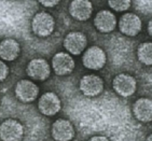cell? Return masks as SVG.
Returning <instances> with one entry per match:
<instances>
[{
	"label": "cell",
	"mask_w": 152,
	"mask_h": 141,
	"mask_svg": "<svg viewBox=\"0 0 152 141\" xmlns=\"http://www.w3.org/2000/svg\"><path fill=\"white\" fill-rule=\"evenodd\" d=\"M55 21L47 12H39L34 16L31 22L32 33L38 37H48L54 31Z\"/></svg>",
	"instance_id": "1"
},
{
	"label": "cell",
	"mask_w": 152,
	"mask_h": 141,
	"mask_svg": "<svg viewBox=\"0 0 152 141\" xmlns=\"http://www.w3.org/2000/svg\"><path fill=\"white\" fill-rule=\"evenodd\" d=\"M112 87L118 95L122 97H129L136 92L137 83L134 76L127 73H120L114 76Z\"/></svg>",
	"instance_id": "2"
},
{
	"label": "cell",
	"mask_w": 152,
	"mask_h": 141,
	"mask_svg": "<svg viewBox=\"0 0 152 141\" xmlns=\"http://www.w3.org/2000/svg\"><path fill=\"white\" fill-rule=\"evenodd\" d=\"M23 136L24 127L18 121L9 118L0 125V139L2 141H20Z\"/></svg>",
	"instance_id": "3"
},
{
	"label": "cell",
	"mask_w": 152,
	"mask_h": 141,
	"mask_svg": "<svg viewBox=\"0 0 152 141\" xmlns=\"http://www.w3.org/2000/svg\"><path fill=\"white\" fill-rule=\"evenodd\" d=\"M82 63L88 69L99 70L106 64V54L99 47H91L82 56Z\"/></svg>",
	"instance_id": "4"
},
{
	"label": "cell",
	"mask_w": 152,
	"mask_h": 141,
	"mask_svg": "<svg viewBox=\"0 0 152 141\" xmlns=\"http://www.w3.org/2000/svg\"><path fill=\"white\" fill-rule=\"evenodd\" d=\"M119 29L125 36L134 37L137 36L142 29V22L140 17L135 13H125L119 21Z\"/></svg>",
	"instance_id": "5"
},
{
	"label": "cell",
	"mask_w": 152,
	"mask_h": 141,
	"mask_svg": "<svg viewBox=\"0 0 152 141\" xmlns=\"http://www.w3.org/2000/svg\"><path fill=\"white\" fill-rule=\"evenodd\" d=\"M80 91L88 97H95L104 89V80L95 74H86L80 80Z\"/></svg>",
	"instance_id": "6"
},
{
	"label": "cell",
	"mask_w": 152,
	"mask_h": 141,
	"mask_svg": "<svg viewBox=\"0 0 152 141\" xmlns=\"http://www.w3.org/2000/svg\"><path fill=\"white\" fill-rule=\"evenodd\" d=\"M61 99L55 93L48 92L44 93L40 98L38 102V109L42 114L47 116H53L57 114L61 110Z\"/></svg>",
	"instance_id": "7"
},
{
	"label": "cell",
	"mask_w": 152,
	"mask_h": 141,
	"mask_svg": "<svg viewBox=\"0 0 152 141\" xmlns=\"http://www.w3.org/2000/svg\"><path fill=\"white\" fill-rule=\"evenodd\" d=\"M39 87L30 80H20L15 86V95L22 102H31L37 99Z\"/></svg>",
	"instance_id": "8"
},
{
	"label": "cell",
	"mask_w": 152,
	"mask_h": 141,
	"mask_svg": "<svg viewBox=\"0 0 152 141\" xmlns=\"http://www.w3.org/2000/svg\"><path fill=\"white\" fill-rule=\"evenodd\" d=\"M27 74L36 81H44L51 73V68L48 62L43 58H35L27 65Z\"/></svg>",
	"instance_id": "9"
},
{
	"label": "cell",
	"mask_w": 152,
	"mask_h": 141,
	"mask_svg": "<svg viewBox=\"0 0 152 141\" xmlns=\"http://www.w3.org/2000/svg\"><path fill=\"white\" fill-rule=\"evenodd\" d=\"M88 39L80 31H71L64 39L65 49L72 55H80L85 50Z\"/></svg>",
	"instance_id": "10"
},
{
	"label": "cell",
	"mask_w": 152,
	"mask_h": 141,
	"mask_svg": "<svg viewBox=\"0 0 152 141\" xmlns=\"http://www.w3.org/2000/svg\"><path fill=\"white\" fill-rule=\"evenodd\" d=\"M52 137L56 141H70L75 137V128L68 120L58 118L52 125Z\"/></svg>",
	"instance_id": "11"
},
{
	"label": "cell",
	"mask_w": 152,
	"mask_h": 141,
	"mask_svg": "<svg viewBox=\"0 0 152 141\" xmlns=\"http://www.w3.org/2000/svg\"><path fill=\"white\" fill-rule=\"evenodd\" d=\"M52 67L57 76H67L75 69V60L68 53L59 52L53 56Z\"/></svg>",
	"instance_id": "12"
},
{
	"label": "cell",
	"mask_w": 152,
	"mask_h": 141,
	"mask_svg": "<svg viewBox=\"0 0 152 141\" xmlns=\"http://www.w3.org/2000/svg\"><path fill=\"white\" fill-rule=\"evenodd\" d=\"M94 25L99 33H111L117 26V17L112 12L108 10H102L95 15Z\"/></svg>",
	"instance_id": "13"
},
{
	"label": "cell",
	"mask_w": 152,
	"mask_h": 141,
	"mask_svg": "<svg viewBox=\"0 0 152 141\" xmlns=\"http://www.w3.org/2000/svg\"><path fill=\"white\" fill-rule=\"evenodd\" d=\"M69 12L75 20L84 22L91 17L93 7H92V3L88 0H75L70 3Z\"/></svg>",
	"instance_id": "14"
},
{
	"label": "cell",
	"mask_w": 152,
	"mask_h": 141,
	"mask_svg": "<svg viewBox=\"0 0 152 141\" xmlns=\"http://www.w3.org/2000/svg\"><path fill=\"white\" fill-rule=\"evenodd\" d=\"M134 116L139 122L149 123L152 120V103L149 98H139L133 106Z\"/></svg>",
	"instance_id": "15"
},
{
	"label": "cell",
	"mask_w": 152,
	"mask_h": 141,
	"mask_svg": "<svg viewBox=\"0 0 152 141\" xmlns=\"http://www.w3.org/2000/svg\"><path fill=\"white\" fill-rule=\"evenodd\" d=\"M20 53V45L15 39H4L0 42V58L6 62H13Z\"/></svg>",
	"instance_id": "16"
},
{
	"label": "cell",
	"mask_w": 152,
	"mask_h": 141,
	"mask_svg": "<svg viewBox=\"0 0 152 141\" xmlns=\"http://www.w3.org/2000/svg\"><path fill=\"white\" fill-rule=\"evenodd\" d=\"M138 59L146 66L152 65V44L151 42H143L139 44L137 50Z\"/></svg>",
	"instance_id": "17"
},
{
	"label": "cell",
	"mask_w": 152,
	"mask_h": 141,
	"mask_svg": "<svg viewBox=\"0 0 152 141\" xmlns=\"http://www.w3.org/2000/svg\"><path fill=\"white\" fill-rule=\"evenodd\" d=\"M131 3L132 2L129 0H109L108 1L109 7L117 12H124L129 10Z\"/></svg>",
	"instance_id": "18"
},
{
	"label": "cell",
	"mask_w": 152,
	"mask_h": 141,
	"mask_svg": "<svg viewBox=\"0 0 152 141\" xmlns=\"http://www.w3.org/2000/svg\"><path fill=\"white\" fill-rule=\"evenodd\" d=\"M9 76V67L6 65V63L0 60V82L7 79Z\"/></svg>",
	"instance_id": "19"
},
{
	"label": "cell",
	"mask_w": 152,
	"mask_h": 141,
	"mask_svg": "<svg viewBox=\"0 0 152 141\" xmlns=\"http://www.w3.org/2000/svg\"><path fill=\"white\" fill-rule=\"evenodd\" d=\"M40 3L43 7H45V8H53V7L58 4V1H56V0H53V1H44V0H41Z\"/></svg>",
	"instance_id": "20"
},
{
	"label": "cell",
	"mask_w": 152,
	"mask_h": 141,
	"mask_svg": "<svg viewBox=\"0 0 152 141\" xmlns=\"http://www.w3.org/2000/svg\"><path fill=\"white\" fill-rule=\"evenodd\" d=\"M88 141H110V140L107 137H105V136H94Z\"/></svg>",
	"instance_id": "21"
},
{
	"label": "cell",
	"mask_w": 152,
	"mask_h": 141,
	"mask_svg": "<svg viewBox=\"0 0 152 141\" xmlns=\"http://www.w3.org/2000/svg\"><path fill=\"white\" fill-rule=\"evenodd\" d=\"M148 33H149L150 36H151L152 33V22L149 21V23H148Z\"/></svg>",
	"instance_id": "22"
},
{
	"label": "cell",
	"mask_w": 152,
	"mask_h": 141,
	"mask_svg": "<svg viewBox=\"0 0 152 141\" xmlns=\"http://www.w3.org/2000/svg\"><path fill=\"white\" fill-rule=\"evenodd\" d=\"M147 141H152V136L151 135L148 136V138H147Z\"/></svg>",
	"instance_id": "23"
}]
</instances>
